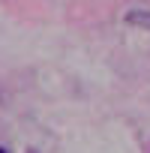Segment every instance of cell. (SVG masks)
I'll return each mask as SVG.
<instances>
[{"label": "cell", "mask_w": 150, "mask_h": 153, "mask_svg": "<svg viewBox=\"0 0 150 153\" xmlns=\"http://www.w3.org/2000/svg\"><path fill=\"white\" fill-rule=\"evenodd\" d=\"M0 153H6V150H3V147H0Z\"/></svg>", "instance_id": "obj_2"}, {"label": "cell", "mask_w": 150, "mask_h": 153, "mask_svg": "<svg viewBox=\"0 0 150 153\" xmlns=\"http://www.w3.org/2000/svg\"><path fill=\"white\" fill-rule=\"evenodd\" d=\"M126 24L150 30V9H132V12H126Z\"/></svg>", "instance_id": "obj_1"}]
</instances>
